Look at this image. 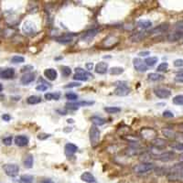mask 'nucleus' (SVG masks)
<instances>
[{
	"instance_id": "1",
	"label": "nucleus",
	"mask_w": 183,
	"mask_h": 183,
	"mask_svg": "<svg viewBox=\"0 0 183 183\" xmlns=\"http://www.w3.org/2000/svg\"><path fill=\"white\" fill-rule=\"evenodd\" d=\"M113 85L116 86V89L114 90V95L118 96H126L130 94V88L127 85L126 82H116L113 83Z\"/></svg>"
},
{
	"instance_id": "2",
	"label": "nucleus",
	"mask_w": 183,
	"mask_h": 183,
	"mask_svg": "<svg viewBox=\"0 0 183 183\" xmlns=\"http://www.w3.org/2000/svg\"><path fill=\"white\" fill-rule=\"evenodd\" d=\"M154 164L150 162H143L134 167V171L137 174H146L154 169Z\"/></svg>"
},
{
	"instance_id": "3",
	"label": "nucleus",
	"mask_w": 183,
	"mask_h": 183,
	"mask_svg": "<svg viewBox=\"0 0 183 183\" xmlns=\"http://www.w3.org/2000/svg\"><path fill=\"white\" fill-rule=\"evenodd\" d=\"M89 135H90L91 145L93 146V147H95L96 145H98L99 140H100V131H99V129L96 126H93L90 128Z\"/></svg>"
},
{
	"instance_id": "4",
	"label": "nucleus",
	"mask_w": 183,
	"mask_h": 183,
	"mask_svg": "<svg viewBox=\"0 0 183 183\" xmlns=\"http://www.w3.org/2000/svg\"><path fill=\"white\" fill-rule=\"evenodd\" d=\"M89 77H94L93 74H91L87 71L83 70L82 68H76L75 69V74L73 76V79L75 81H82V82H86Z\"/></svg>"
},
{
	"instance_id": "5",
	"label": "nucleus",
	"mask_w": 183,
	"mask_h": 183,
	"mask_svg": "<svg viewBox=\"0 0 183 183\" xmlns=\"http://www.w3.org/2000/svg\"><path fill=\"white\" fill-rule=\"evenodd\" d=\"M3 170L8 177H16L19 172V167L16 164H6L3 166Z\"/></svg>"
},
{
	"instance_id": "6",
	"label": "nucleus",
	"mask_w": 183,
	"mask_h": 183,
	"mask_svg": "<svg viewBox=\"0 0 183 183\" xmlns=\"http://www.w3.org/2000/svg\"><path fill=\"white\" fill-rule=\"evenodd\" d=\"M22 31L24 32L26 35H33L36 33L37 31V29H36V26L33 24L32 22L30 21H26L24 24L22 26Z\"/></svg>"
},
{
	"instance_id": "7",
	"label": "nucleus",
	"mask_w": 183,
	"mask_h": 183,
	"mask_svg": "<svg viewBox=\"0 0 183 183\" xmlns=\"http://www.w3.org/2000/svg\"><path fill=\"white\" fill-rule=\"evenodd\" d=\"M94 104H95V102H93V101H82V102H76V103H67L66 107L71 109V110H76L80 106H89V105H92Z\"/></svg>"
},
{
	"instance_id": "8",
	"label": "nucleus",
	"mask_w": 183,
	"mask_h": 183,
	"mask_svg": "<svg viewBox=\"0 0 183 183\" xmlns=\"http://www.w3.org/2000/svg\"><path fill=\"white\" fill-rule=\"evenodd\" d=\"M133 64L135 69L139 73H145L147 71V67L146 66V64L144 63V61L139 59V58H135L133 60Z\"/></svg>"
},
{
	"instance_id": "9",
	"label": "nucleus",
	"mask_w": 183,
	"mask_h": 183,
	"mask_svg": "<svg viewBox=\"0 0 183 183\" xmlns=\"http://www.w3.org/2000/svg\"><path fill=\"white\" fill-rule=\"evenodd\" d=\"M175 152L174 151H166L160 154L157 157L161 162H169L175 158Z\"/></svg>"
},
{
	"instance_id": "10",
	"label": "nucleus",
	"mask_w": 183,
	"mask_h": 183,
	"mask_svg": "<svg viewBox=\"0 0 183 183\" xmlns=\"http://www.w3.org/2000/svg\"><path fill=\"white\" fill-rule=\"evenodd\" d=\"M155 95L161 99H167L171 95V91L166 88H157L155 90Z\"/></svg>"
},
{
	"instance_id": "11",
	"label": "nucleus",
	"mask_w": 183,
	"mask_h": 183,
	"mask_svg": "<svg viewBox=\"0 0 183 183\" xmlns=\"http://www.w3.org/2000/svg\"><path fill=\"white\" fill-rule=\"evenodd\" d=\"M36 78V74L33 73H26L24 75H23L20 79V82L23 85H28L29 83H31L32 82L35 81Z\"/></svg>"
},
{
	"instance_id": "12",
	"label": "nucleus",
	"mask_w": 183,
	"mask_h": 183,
	"mask_svg": "<svg viewBox=\"0 0 183 183\" xmlns=\"http://www.w3.org/2000/svg\"><path fill=\"white\" fill-rule=\"evenodd\" d=\"M99 30L97 29H89L87 30L82 37V40L83 41H90L91 39H93L97 34Z\"/></svg>"
},
{
	"instance_id": "13",
	"label": "nucleus",
	"mask_w": 183,
	"mask_h": 183,
	"mask_svg": "<svg viewBox=\"0 0 183 183\" xmlns=\"http://www.w3.org/2000/svg\"><path fill=\"white\" fill-rule=\"evenodd\" d=\"M44 76L49 81H55L58 77V73L56 70H54V69H52V68L46 69V70L44 71Z\"/></svg>"
},
{
	"instance_id": "14",
	"label": "nucleus",
	"mask_w": 183,
	"mask_h": 183,
	"mask_svg": "<svg viewBox=\"0 0 183 183\" xmlns=\"http://www.w3.org/2000/svg\"><path fill=\"white\" fill-rule=\"evenodd\" d=\"M95 71L98 74H104V73H106L108 72V64L106 62H104V61L98 62L95 65Z\"/></svg>"
},
{
	"instance_id": "15",
	"label": "nucleus",
	"mask_w": 183,
	"mask_h": 183,
	"mask_svg": "<svg viewBox=\"0 0 183 183\" xmlns=\"http://www.w3.org/2000/svg\"><path fill=\"white\" fill-rule=\"evenodd\" d=\"M15 144L17 146V147H25L29 144V138L26 136V135H17L15 137Z\"/></svg>"
},
{
	"instance_id": "16",
	"label": "nucleus",
	"mask_w": 183,
	"mask_h": 183,
	"mask_svg": "<svg viewBox=\"0 0 183 183\" xmlns=\"http://www.w3.org/2000/svg\"><path fill=\"white\" fill-rule=\"evenodd\" d=\"M64 150H65V154H66L67 157H72V156H73V155L77 152L78 147H77V146H75L74 144L68 143V144L65 145Z\"/></svg>"
},
{
	"instance_id": "17",
	"label": "nucleus",
	"mask_w": 183,
	"mask_h": 183,
	"mask_svg": "<svg viewBox=\"0 0 183 183\" xmlns=\"http://www.w3.org/2000/svg\"><path fill=\"white\" fill-rule=\"evenodd\" d=\"M168 40L170 41V42H175V41H178L179 39H183V30H180V31H175L173 33H170L169 36H168Z\"/></svg>"
},
{
	"instance_id": "18",
	"label": "nucleus",
	"mask_w": 183,
	"mask_h": 183,
	"mask_svg": "<svg viewBox=\"0 0 183 183\" xmlns=\"http://www.w3.org/2000/svg\"><path fill=\"white\" fill-rule=\"evenodd\" d=\"M81 179L86 183H95L96 179L95 176L90 172H84L81 175Z\"/></svg>"
},
{
	"instance_id": "19",
	"label": "nucleus",
	"mask_w": 183,
	"mask_h": 183,
	"mask_svg": "<svg viewBox=\"0 0 183 183\" xmlns=\"http://www.w3.org/2000/svg\"><path fill=\"white\" fill-rule=\"evenodd\" d=\"M169 28V25L168 23H163V24L157 26V28L153 29L149 33H154V34H159V33H163L165 31H167Z\"/></svg>"
},
{
	"instance_id": "20",
	"label": "nucleus",
	"mask_w": 183,
	"mask_h": 183,
	"mask_svg": "<svg viewBox=\"0 0 183 183\" xmlns=\"http://www.w3.org/2000/svg\"><path fill=\"white\" fill-rule=\"evenodd\" d=\"M15 75V70L13 68H8V69H5L4 71H2V73H1V77L5 80H8V79H11L13 78Z\"/></svg>"
},
{
	"instance_id": "21",
	"label": "nucleus",
	"mask_w": 183,
	"mask_h": 183,
	"mask_svg": "<svg viewBox=\"0 0 183 183\" xmlns=\"http://www.w3.org/2000/svg\"><path fill=\"white\" fill-rule=\"evenodd\" d=\"M73 34H65L61 37L56 38V41H58L59 43H62V44H67V43H70L73 41Z\"/></svg>"
},
{
	"instance_id": "22",
	"label": "nucleus",
	"mask_w": 183,
	"mask_h": 183,
	"mask_svg": "<svg viewBox=\"0 0 183 183\" xmlns=\"http://www.w3.org/2000/svg\"><path fill=\"white\" fill-rule=\"evenodd\" d=\"M117 42H118V39L116 37L109 36L104 40V46L105 47H113V46H114Z\"/></svg>"
},
{
	"instance_id": "23",
	"label": "nucleus",
	"mask_w": 183,
	"mask_h": 183,
	"mask_svg": "<svg viewBox=\"0 0 183 183\" xmlns=\"http://www.w3.org/2000/svg\"><path fill=\"white\" fill-rule=\"evenodd\" d=\"M147 78L149 81L152 82H160V81H163L165 79L164 75L162 74H159V73H151L147 75Z\"/></svg>"
},
{
	"instance_id": "24",
	"label": "nucleus",
	"mask_w": 183,
	"mask_h": 183,
	"mask_svg": "<svg viewBox=\"0 0 183 183\" xmlns=\"http://www.w3.org/2000/svg\"><path fill=\"white\" fill-rule=\"evenodd\" d=\"M152 26V23L150 20H147V19H142V20H139L137 22V27L140 28L141 29H147L148 28H150Z\"/></svg>"
},
{
	"instance_id": "25",
	"label": "nucleus",
	"mask_w": 183,
	"mask_h": 183,
	"mask_svg": "<svg viewBox=\"0 0 183 183\" xmlns=\"http://www.w3.org/2000/svg\"><path fill=\"white\" fill-rule=\"evenodd\" d=\"M152 144L157 148H163L167 146V141L162 138H156L152 141Z\"/></svg>"
},
{
	"instance_id": "26",
	"label": "nucleus",
	"mask_w": 183,
	"mask_h": 183,
	"mask_svg": "<svg viewBox=\"0 0 183 183\" xmlns=\"http://www.w3.org/2000/svg\"><path fill=\"white\" fill-rule=\"evenodd\" d=\"M33 162H34V158L32 155H28L26 156L25 159H24V167L26 169H31L33 167Z\"/></svg>"
},
{
	"instance_id": "27",
	"label": "nucleus",
	"mask_w": 183,
	"mask_h": 183,
	"mask_svg": "<svg viewBox=\"0 0 183 183\" xmlns=\"http://www.w3.org/2000/svg\"><path fill=\"white\" fill-rule=\"evenodd\" d=\"M91 122L95 125V126H101L103 125H104L106 123L105 119L99 117V116H93L91 118Z\"/></svg>"
},
{
	"instance_id": "28",
	"label": "nucleus",
	"mask_w": 183,
	"mask_h": 183,
	"mask_svg": "<svg viewBox=\"0 0 183 183\" xmlns=\"http://www.w3.org/2000/svg\"><path fill=\"white\" fill-rule=\"evenodd\" d=\"M45 99L46 100H59L60 97V93H48V94H45L44 95Z\"/></svg>"
},
{
	"instance_id": "29",
	"label": "nucleus",
	"mask_w": 183,
	"mask_h": 183,
	"mask_svg": "<svg viewBox=\"0 0 183 183\" xmlns=\"http://www.w3.org/2000/svg\"><path fill=\"white\" fill-rule=\"evenodd\" d=\"M125 72V70L121 67H113L109 70V73L111 75H120Z\"/></svg>"
},
{
	"instance_id": "30",
	"label": "nucleus",
	"mask_w": 183,
	"mask_h": 183,
	"mask_svg": "<svg viewBox=\"0 0 183 183\" xmlns=\"http://www.w3.org/2000/svg\"><path fill=\"white\" fill-rule=\"evenodd\" d=\"M41 102V98L37 95H30L27 99V103L29 104H37Z\"/></svg>"
},
{
	"instance_id": "31",
	"label": "nucleus",
	"mask_w": 183,
	"mask_h": 183,
	"mask_svg": "<svg viewBox=\"0 0 183 183\" xmlns=\"http://www.w3.org/2000/svg\"><path fill=\"white\" fill-rule=\"evenodd\" d=\"M34 180L33 176L31 175H22L19 178V183H32Z\"/></svg>"
},
{
	"instance_id": "32",
	"label": "nucleus",
	"mask_w": 183,
	"mask_h": 183,
	"mask_svg": "<svg viewBox=\"0 0 183 183\" xmlns=\"http://www.w3.org/2000/svg\"><path fill=\"white\" fill-rule=\"evenodd\" d=\"M158 61V58L157 57H148L145 60L144 63L146 64V66L147 67H152L154 66L157 62Z\"/></svg>"
},
{
	"instance_id": "33",
	"label": "nucleus",
	"mask_w": 183,
	"mask_h": 183,
	"mask_svg": "<svg viewBox=\"0 0 183 183\" xmlns=\"http://www.w3.org/2000/svg\"><path fill=\"white\" fill-rule=\"evenodd\" d=\"M104 111H105L107 113L113 114V113H117L121 112V108H120V107H117V106H108V107H105V108H104Z\"/></svg>"
},
{
	"instance_id": "34",
	"label": "nucleus",
	"mask_w": 183,
	"mask_h": 183,
	"mask_svg": "<svg viewBox=\"0 0 183 183\" xmlns=\"http://www.w3.org/2000/svg\"><path fill=\"white\" fill-rule=\"evenodd\" d=\"M172 102L174 104L177 105H183V95H176L173 99Z\"/></svg>"
},
{
	"instance_id": "35",
	"label": "nucleus",
	"mask_w": 183,
	"mask_h": 183,
	"mask_svg": "<svg viewBox=\"0 0 183 183\" xmlns=\"http://www.w3.org/2000/svg\"><path fill=\"white\" fill-rule=\"evenodd\" d=\"M61 74L64 77H68L72 74V69L68 66H62L61 67Z\"/></svg>"
},
{
	"instance_id": "36",
	"label": "nucleus",
	"mask_w": 183,
	"mask_h": 183,
	"mask_svg": "<svg viewBox=\"0 0 183 183\" xmlns=\"http://www.w3.org/2000/svg\"><path fill=\"white\" fill-rule=\"evenodd\" d=\"M25 61L24 57L22 56H18V55H15L11 58V62L12 63H22Z\"/></svg>"
},
{
	"instance_id": "37",
	"label": "nucleus",
	"mask_w": 183,
	"mask_h": 183,
	"mask_svg": "<svg viewBox=\"0 0 183 183\" xmlns=\"http://www.w3.org/2000/svg\"><path fill=\"white\" fill-rule=\"evenodd\" d=\"M49 83H41V84H39L37 87H36V90L39 91V92H45L47 91L48 89L51 88V85H48Z\"/></svg>"
},
{
	"instance_id": "38",
	"label": "nucleus",
	"mask_w": 183,
	"mask_h": 183,
	"mask_svg": "<svg viewBox=\"0 0 183 183\" xmlns=\"http://www.w3.org/2000/svg\"><path fill=\"white\" fill-rule=\"evenodd\" d=\"M168 68H169V63L168 62H162L157 66V72H165L168 70Z\"/></svg>"
},
{
	"instance_id": "39",
	"label": "nucleus",
	"mask_w": 183,
	"mask_h": 183,
	"mask_svg": "<svg viewBox=\"0 0 183 183\" xmlns=\"http://www.w3.org/2000/svg\"><path fill=\"white\" fill-rule=\"evenodd\" d=\"M65 97H66V99L70 100V101H77V99H78V95L74 93H67L65 95Z\"/></svg>"
},
{
	"instance_id": "40",
	"label": "nucleus",
	"mask_w": 183,
	"mask_h": 183,
	"mask_svg": "<svg viewBox=\"0 0 183 183\" xmlns=\"http://www.w3.org/2000/svg\"><path fill=\"white\" fill-rule=\"evenodd\" d=\"M144 38H145V35L142 34L141 32H138V33H136L134 37H132V40L133 41H140Z\"/></svg>"
},
{
	"instance_id": "41",
	"label": "nucleus",
	"mask_w": 183,
	"mask_h": 183,
	"mask_svg": "<svg viewBox=\"0 0 183 183\" xmlns=\"http://www.w3.org/2000/svg\"><path fill=\"white\" fill-rule=\"evenodd\" d=\"M174 29H177V31H180V30H183V19L182 20H179L178 21L176 24L174 25Z\"/></svg>"
},
{
	"instance_id": "42",
	"label": "nucleus",
	"mask_w": 183,
	"mask_h": 183,
	"mask_svg": "<svg viewBox=\"0 0 183 183\" xmlns=\"http://www.w3.org/2000/svg\"><path fill=\"white\" fill-rule=\"evenodd\" d=\"M12 141H13V137L12 136H8V137H5L3 138L2 142L5 146H10L12 144Z\"/></svg>"
},
{
	"instance_id": "43",
	"label": "nucleus",
	"mask_w": 183,
	"mask_h": 183,
	"mask_svg": "<svg viewBox=\"0 0 183 183\" xmlns=\"http://www.w3.org/2000/svg\"><path fill=\"white\" fill-rule=\"evenodd\" d=\"M81 86V83L78 82H70V83H68L67 85L64 86V88H75V87H79Z\"/></svg>"
},
{
	"instance_id": "44",
	"label": "nucleus",
	"mask_w": 183,
	"mask_h": 183,
	"mask_svg": "<svg viewBox=\"0 0 183 183\" xmlns=\"http://www.w3.org/2000/svg\"><path fill=\"white\" fill-rule=\"evenodd\" d=\"M51 135L50 134H45V133H41V134H39L38 135V139L39 140H45V139H47L48 137H50Z\"/></svg>"
},
{
	"instance_id": "45",
	"label": "nucleus",
	"mask_w": 183,
	"mask_h": 183,
	"mask_svg": "<svg viewBox=\"0 0 183 183\" xmlns=\"http://www.w3.org/2000/svg\"><path fill=\"white\" fill-rule=\"evenodd\" d=\"M163 116L166 118H172V117H174V113L168 110V111L163 112Z\"/></svg>"
},
{
	"instance_id": "46",
	"label": "nucleus",
	"mask_w": 183,
	"mask_h": 183,
	"mask_svg": "<svg viewBox=\"0 0 183 183\" xmlns=\"http://www.w3.org/2000/svg\"><path fill=\"white\" fill-rule=\"evenodd\" d=\"M172 148L178 151H183V143H177L176 145L172 146Z\"/></svg>"
},
{
	"instance_id": "47",
	"label": "nucleus",
	"mask_w": 183,
	"mask_h": 183,
	"mask_svg": "<svg viewBox=\"0 0 183 183\" xmlns=\"http://www.w3.org/2000/svg\"><path fill=\"white\" fill-rule=\"evenodd\" d=\"M174 66H175V67H178V68L182 67V66H183V60H182V59H178V60H176L174 61Z\"/></svg>"
},
{
	"instance_id": "48",
	"label": "nucleus",
	"mask_w": 183,
	"mask_h": 183,
	"mask_svg": "<svg viewBox=\"0 0 183 183\" xmlns=\"http://www.w3.org/2000/svg\"><path fill=\"white\" fill-rule=\"evenodd\" d=\"M33 70V66L31 65H27V66H24L21 68V72L22 73H25V72H28V71H31Z\"/></svg>"
},
{
	"instance_id": "49",
	"label": "nucleus",
	"mask_w": 183,
	"mask_h": 183,
	"mask_svg": "<svg viewBox=\"0 0 183 183\" xmlns=\"http://www.w3.org/2000/svg\"><path fill=\"white\" fill-rule=\"evenodd\" d=\"M94 67H95V65H94L93 62H88V63L85 64V68H86L87 71H92L94 69Z\"/></svg>"
},
{
	"instance_id": "50",
	"label": "nucleus",
	"mask_w": 183,
	"mask_h": 183,
	"mask_svg": "<svg viewBox=\"0 0 183 183\" xmlns=\"http://www.w3.org/2000/svg\"><path fill=\"white\" fill-rule=\"evenodd\" d=\"M175 169H178V170H182L183 169V161H181V162H179V163H177V164H175L174 165V167H173Z\"/></svg>"
},
{
	"instance_id": "51",
	"label": "nucleus",
	"mask_w": 183,
	"mask_h": 183,
	"mask_svg": "<svg viewBox=\"0 0 183 183\" xmlns=\"http://www.w3.org/2000/svg\"><path fill=\"white\" fill-rule=\"evenodd\" d=\"M10 118H11V116H9L8 113H4L3 116H2V119H3L4 121H7V122H8V121L10 120Z\"/></svg>"
},
{
	"instance_id": "52",
	"label": "nucleus",
	"mask_w": 183,
	"mask_h": 183,
	"mask_svg": "<svg viewBox=\"0 0 183 183\" xmlns=\"http://www.w3.org/2000/svg\"><path fill=\"white\" fill-rule=\"evenodd\" d=\"M138 55H139L140 57H146V56H147V55H150V51H140V52L138 53Z\"/></svg>"
},
{
	"instance_id": "53",
	"label": "nucleus",
	"mask_w": 183,
	"mask_h": 183,
	"mask_svg": "<svg viewBox=\"0 0 183 183\" xmlns=\"http://www.w3.org/2000/svg\"><path fill=\"white\" fill-rule=\"evenodd\" d=\"M40 183H55V182L51 178H44L40 181Z\"/></svg>"
},
{
	"instance_id": "54",
	"label": "nucleus",
	"mask_w": 183,
	"mask_h": 183,
	"mask_svg": "<svg viewBox=\"0 0 183 183\" xmlns=\"http://www.w3.org/2000/svg\"><path fill=\"white\" fill-rule=\"evenodd\" d=\"M176 77H183V69H182V70H179L176 73Z\"/></svg>"
},
{
	"instance_id": "55",
	"label": "nucleus",
	"mask_w": 183,
	"mask_h": 183,
	"mask_svg": "<svg viewBox=\"0 0 183 183\" xmlns=\"http://www.w3.org/2000/svg\"><path fill=\"white\" fill-rule=\"evenodd\" d=\"M175 82H176L183 83V77H176V78H175Z\"/></svg>"
},
{
	"instance_id": "56",
	"label": "nucleus",
	"mask_w": 183,
	"mask_h": 183,
	"mask_svg": "<svg viewBox=\"0 0 183 183\" xmlns=\"http://www.w3.org/2000/svg\"><path fill=\"white\" fill-rule=\"evenodd\" d=\"M67 122H68V123H73L74 121H73V119H68Z\"/></svg>"
},
{
	"instance_id": "57",
	"label": "nucleus",
	"mask_w": 183,
	"mask_h": 183,
	"mask_svg": "<svg viewBox=\"0 0 183 183\" xmlns=\"http://www.w3.org/2000/svg\"><path fill=\"white\" fill-rule=\"evenodd\" d=\"M3 91V85L0 83V93H1V92Z\"/></svg>"
},
{
	"instance_id": "58",
	"label": "nucleus",
	"mask_w": 183,
	"mask_h": 183,
	"mask_svg": "<svg viewBox=\"0 0 183 183\" xmlns=\"http://www.w3.org/2000/svg\"><path fill=\"white\" fill-rule=\"evenodd\" d=\"M179 158H180V159L182 160V161H183V153L179 155Z\"/></svg>"
},
{
	"instance_id": "59",
	"label": "nucleus",
	"mask_w": 183,
	"mask_h": 183,
	"mask_svg": "<svg viewBox=\"0 0 183 183\" xmlns=\"http://www.w3.org/2000/svg\"><path fill=\"white\" fill-rule=\"evenodd\" d=\"M1 73H2V71H1V69H0V77H1Z\"/></svg>"
},
{
	"instance_id": "60",
	"label": "nucleus",
	"mask_w": 183,
	"mask_h": 183,
	"mask_svg": "<svg viewBox=\"0 0 183 183\" xmlns=\"http://www.w3.org/2000/svg\"><path fill=\"white\" fill-rule=\"evenodd\" d=\"M181 178H183V172L181 173Z\"/></svg>"
},
{
	"instance_id": "61",
	"label": "nucleus",
	"mask_w": 183,
	"mask_h": 183,
	"mask_svg": "<svg viewBox=\"0 0 183 183\" xmlns=\"http://www.w3.org/2000/svg\"><path fill=\"white\" fill-rule=\"evenodd\" d=\"M0 183H1V182H0Z\"/></svg>"
}]
</instances>
